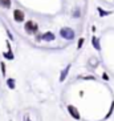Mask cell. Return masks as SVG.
<instances>
[{
  "label": "cell",
  "instance_id": "277c9868",
  "mask_svg": "<svg viewBox=\"0 0 114 121\" xmlns=\"http://www.w3.org/2000/svg\"><path fill=\"white\" fill-rule=\"evenodd\" d=\"M41 40L43 41H53L54 40V33L53 32H45L44 35H41Z\"/></svg>",
  "mask_w": 114,
  "mask_h": 121
},
{
  "label": "cell",
  "instance_id": "5bb4252c",
  "mask_svg": "<svg viewBox=\"0 0 114 121\" xmlns=\"http://www.w3.org/2000/svg\"><path fill=\"white\" fill-rule=\"evenodd\" d=\"M73 16H74V17H78L80 16V9H76V12L73 13Z\"/></svg>",
  "mask_w": 114,
  "mask_h": 121
},
{
  "label": "cell",
  "instance_id": "ba28073f",
  "mask_svg": "<svg viewBox=\"0 0 114 121\" xmlns=\"http://www.w3.org/2000/svg\"><path fill=\"white\" fill-rule=\"evenodd\" d=\"M92 43H93V47H94L97 51H100V49H101V47H100V44H98V39H97V37H94V36H93Z\"/></svg>",
  "mask_w": 114,
  "mask_h": 121
},
{
  "label": "cell",
  "instance_id": "9c48e42d",
  "mask_svg": "<svg viewBox=\"0 0 114 121\" xmlns=\"http://www.w3.org/2000/svg\"><path fill=\"white\" fill-rule=\"evenodd\" d=\"M7 84H8V86H9L11 89L15 88V80H13V78H9V80H7Z\"/></svg>",
  "mask_w": 114,
  "mask_h": 121
},
{
  "label": "cell",
  "instance_id": "4fadbf2b",
  "mask_svg": "<svg viewBox=\"0 0 114 121\" xmlns=\"http://www.w3.org/2000/svg\"><path fill=\"white\" fill-rule=\"evenodd\" d=\"M82 44H84V39H80L78 40V45H77V48H78V49L82 47Z\"/></svg>",
  "mask_w": 114,
  "mask_h": 121
},
{
  "label": "cell",
  "instance_id": "5b68a950",
  "mask_svg": "<svg viewBox=\"0 0 114 121\" xmlns=\"http://www.w3.org/2000/svg\"><path fill=\"white\" fill-rule=\"evenodd\" d=\"M68 110H69V113H70V116H73V117L76 118V120H78L80 118V113H78V110L76 109L73 105H68Z\"/></svg>",
  "mask_w": 114,
  "mask_h": 121
},
{
  "label": "cell",
  "instance_id": "8fae6325",
  "mask_svg": "<svg viewBox=\"0 0 114 121\" xmlns=\"http://www.w3.org/2000/svg\"><path fill=\"white\" fill-rule=\"evenodd\" d=\"M1 73H3V76H5V64L4 63H1Z\"/></svg>",
  "mask_w": 114,
  "mask_h": 121
},
{
  "label": "cell",
  "instance_id": "52a82bcc",
  "mask_svg": "<svg viewBox=\"0 0 114 121\" xmlns=\"http://www.w3.org/2000/svg\"><path fill=\"white\" fill-rule=\"evenodd\" d=\"M69 69H70V65H68V67L65 68L64 71L61 72V76H60V81H64V80H65V77H66V75H68Z\"/></svg>",
  "mask_w": 114,
  "mask_h": 121
},
{
  "label": "cell",
  "instance_id": "7a4b0ae2",
  "mask_svg": "<svg viewBox=\"0 0 114 121\" xmlns=\"http://www.w3.org/2000/svg\"><path fill=\"white\" fill-rule=\"evenodd\" d=\"M60 36L62 37V39H65V40H73L74 39V36H76V33H74V31H73L72 28L64 27V28L60 29Z\"/></svg>",
  "mask_w": 114,
  "mask_h": 121
},
{
  "label": "cell",
  "instance_id": "6da1fadb",
  "mask_svg": "<svg viewBox=\"0 0 114 121\" xmlns=\"http://www.w3.org/2000/svg\"><path fill=\"white\" fill-rule=\"evenodd\" d=\"M24 29L28 35H36L39 32V24L36 22H33V20H28L24 25Z\"/></svg>",
  "mask_w": 114,
  "mask_h": 121
},
{
  "label": "cell",
  "instance_id": "3957f363",
  "mask_svg": "<svg viewBox=\"0 0 114 121\" xmlns=\"http://www.w3.org/2000/svg\"><path fill=\"white\" fill-rule=\"evenodd\" d=\"M13 19L16 23H23L25 19V15L24 12L21 11V9H15L13 11Z\"/></svg>",
  "mask_w": 114,
  "mask_h": 121
},
{
  "label": "cell",
  "instance_id": "7c38bea8",
  "mask_svg": "<svg viewBox=\"0 0 114 121\" xmlns=\"http://www.w3.org/2000/svg\"><path fill=\"white\" fill-rule=\"evenodd\" d=\"M98 11H100V15H101V16H105V15H109V12H105L103 9H101V8H98Z\"/></svg>",
  "mask_w": 114,
  "mask_h": 121
},
{
  "label": "cell",
  "instance_id": "30bf717a",
  "mask_svg": "<svg viewBox=\"0 0 114 121\" xmlns=\"http://www.w3.org/2000/svg\"><path fill=\"white\" fill-rule=\"evenodd\" d=\"M4 56L7 57V59H9V60H12V59H13V55L11 53V51H9V53H8V52H5V53H4Z\"/></svg>",
  "mask_w": 114,
  "mask_h": 121
},
{
  "label": "cell",
  "instance_id": "8992f818",
  "mask_svg": "<svg viewBox=\"0 0 114 121\" xmlns=\"http://www.w3.org/2000/svg\"><path fill=\"white\" fill-rule=\"evenodd\" d=\"M0 5L3 8H5V9H9L12 5V1L11 0H0Z\"/></svg>",
  "mask_w": 114,
  "mask_h": 121
}]
</instances>
